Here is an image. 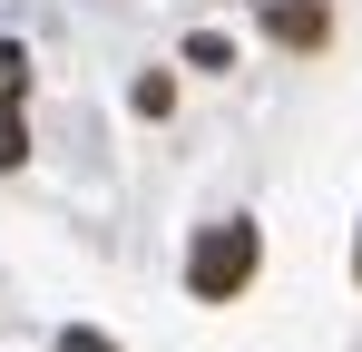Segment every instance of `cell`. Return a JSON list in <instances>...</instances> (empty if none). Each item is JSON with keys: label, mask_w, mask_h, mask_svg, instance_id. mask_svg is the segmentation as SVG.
<instances>
[{"label": "cell", "mask_w": 362, "mask_h": 352, "mask_svg": "<svg viewBox=\"0 0 362 352\" xmlns=\"http://www.w3.org/2000/svg\"><path fill=\"white\" fill-rule=\"evenodd\" d=\"M255 264H264V235L245 225V216H216V225L186 245V293L196 303H235L255 284Z\"/></svg>", "instance_id": "cell-1"}, {"label": "cell", "mask_w": 362, "mask_h": 352, "mask_svg": "<svg viewBox=\"0 0 362 352\" xmlns=\"http://www.w3.org/2000/svg\"><path fill=\"white\" fill-rule=\"evenodd\" d=\"M264 30H274L284 49H323V40H333V10H323V0H274Z\"/></svg>", "instance_id": "cell-2"}, {"label": "cell", "mask_w": 362, "mask_h": 352, "mask_svg": "<svg viewBox=\"0 0 362 352\" xmlns=\"http://www.w3.org/2000/svg\"><path fill=\"white\" fill-rule=\"evenodd\" d=\"M20 157H30V117H20V78H10L0 88V176L20 167Z\"/></svg>", "instance_id": "cell-3"}, {"label": "cell", "mask_w": 362, "mask_h": 352, "mask_svg": "<svg viewBox=\"0 0 362 352\" xmlns=\"http://www.w3.org/2000/svg\"><path fill=\"white\" fill-rule=\"evenodd\" d=\"M59 352H118V343H108V333H88V323H78V333H59Z\"/></svg>", "instance_id": "cell-4"}, {"label": "cell", "mask_w": 362, "mask_h": 352, "mask_svg": "<svg viewBox=\"0 0 362 352\" xmlns=\"http://www.w3.org/2000/svg\"><path fill=\"white\" fill-rule=\"evenodd\" d=\"M10 78H20V40H0V88H10Z\"/></svg>", "instance_id": "cell-5"}, {"label": "cell", "mask_w": 362, "mask_h": 352, "mask_svg": "<svg viewBox=\"0 0 362 352\" xmlns=\"http://www.w3.org/2000/svg\"><path fill=\"white\" fill-rule=\"evenodd\" d=\"M353 284H362V235H353Z\"/></svg>", "instance_id": "cell-6"}]
</instances>
